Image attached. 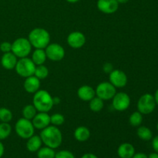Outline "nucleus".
<instances>
[{
	"instance_id": "f257e3e1",
	"label": "nucleus",
	"mask_w": 158,
	"mask_h": 158,
	"mask_svg": "<svg viewBox=\"0 0 158 158\" xmlns=\"http://www.w3.org/2000/svg\"><path fill=\"white\" fill-rule=\"evenodd\" d=\"M40 136L45 146L54 150L60 147L63 142V134L61 131L53 125H49L47 127L42 130Z\"/></svg>"
},
{
	"instance_id": "f03ea898",
	"label": "nucleus",
	"mask_w": 158,
	"mask_h": 158,
	"mask_svg": "<svg viewBox=\"0 0 158 158\" xmlns=\"http://www.w3.org/2000/svg\"><path fill=\"white\" fill-rule=\"evenodd\" d=\"M32 104L38 112L48 113L53 106L54 100L48 91L45 89H39L34 94Z\"/></svg>"
},
{
	"instance_id": "7ed1b4c3",
	"label": "nucleus",
	"mask_w": 158,
	"mask_h": 158,
	"mask_svg": "<svg viewBox=\"0 0 158 158\" xmlns=\"http://www.w3.org/2000/svg\"><path fill=\"white\" fill-rule=\"evenodd\" d=\"M28 40L32 47L35 49H45L50 43V35L43 28H35L29 32Z\"/></svg>"
},
{
	"instance_id": "20e7f679",
	"label": "nucleus",
	"mask_w": 158,
	"mask_h": 158,
	"mask_svg": "<svg viewBox=\"0 0 158 158\" xmlns=\"http://www.w3.org/2000/svg\"><path fill=\"white\" fill-rule=\"evenodd\" d=\"M32 47L28 39L18 38L12 43V52L17 58H24L30 54Z\"/></svg>"
},
{
	"instance_id": "39448f33",
	"label": "nucleus",
	"mask_w": 158,
	"mask_h": 158,
	"mask_svg": "<svg viewBox=\"0 0 158 158\" xmlns=\"http://www.w3.org/2000/svg\"><path fill=\"white\" fill-rule=\"evenodd\" d=\"M15 131L19 137L27 140L34 134L35 127L30 120L23 117L15 123Z\"/></svg>"
},
{
	"instance_id": "423d86ee",
	"label": "nucleus",
	"mask_w": 158,
	"mask_h": 158,
	"mask_svg": "<svg viewBox=\"0 0 158 158\" xmlns=\"http://www.w3.org/2000/svg\"><path fill=\"white\" fill-rule=\"evenodd\" d=\"M35 66H36L31 59L24 57V58H20L19 60H18L15 69L18 75L26 78V77L34 75Z\"/></svg>"
},
{
	"instance_id": "0eeeda50",
	"label": "nucleus",
	"mask_w": 158,
	"mask_h": 158,
	"mask_svg": "<svg viewBox=\"0 0 158 158\" xmlns=\"http://www.w3.org/2000/svg\"><path fill=\"white\" fill-rule=\"evenodd\" d=\"M156 102L152 94H145L140 97L137 102V110L142 114H150L154 110Z\"/></svg>"
},
{
	"instance_id": "6e6552de",
	"label": "nucleus",
	"mask_w": 158,
	"mask_h": 158,
	"mask_svg": "<svg viewBox=\"0 0 158 158\" xmlns=\"http://www.w3.org/2000/svg\"><path fill=\"white\" fill-rule=\"evenodd\" d=\"M96 96L104 100H112L117 94V88L110 82H102L97 85L95 89Z\"/></svg>"
},
{
	"instance_id": "1a4fd4ad",
	"label": "nucleus",
	"mask_w": 158,
	"mask_h": 158,
	"mask_svg": "<svg viewBox=\"0 0 158 158\" xmlns=\"http://www.w3.org/2000/svg\"><path fill=\"white\" fill-rule=\"evenodd\" d=\"M46 57L51 61L59 62L65 56V49L58 43H49L45 48Z\"/></svg>"
},
{
	"instance_id": "9d476101",
	"label": "nucleus",
	"mask_w": 158,
	"mask_h": 158,
	"mask_svg": "<svg viewBox=\"0 0 158 158\" xmlns=\"http://www.w3.org/2000/svg\"><path fill=\"white\" fill-rule=\"evenodd\" d=\"M112 104L116 110L125 111L131 105V97L126 93H117L112 99Z\"/></svg>"
},
{
	"instance_id": "9b49d317",
	"label": "nucleus",
	"mask_w": 158,
	"mask_h": 158,
	"mask_svg": "<svg viewBox=\"0 0 158 158\" xmlns=\"http://www.w3.org/2000/svg\"><path fill=\"white\" fill-rule=\"evenodd\" d=\"M110 83L116 88H123L127 84V76L120 69H113L109 75Z\"/></svg>"
},
{
	"instance_id": "f8f14e48",
	"label": "nucleus",
	"mask_w": 158,
	"mask_h": 158,
	"mask_svg": "<svg viewBox=\"0 0 158 158\" xmlns=\"http://www.w3.org/2000/svg\"><path fill=\"white\" fill-rule=\"evenodd\" d=\"M67 43L73 49H80L86 43V36L84 34L79 31L72 32L68 35Z\"/></svg>"
},
{
	"instance_id": "ddd939ff",
	"label": "nucleus",
	"mask_w": 158,
	"mask_h": 158,
	"mask_svg": "<svg viewBox=\"0 0 158 158\" xmlns=\"http://www.w3.org/2000/svg\"><path fill=\"white\" fill-rule=\"evenodd\" d=\"M97 6L103 13L113 14L118 9L119 3L117 0H98Z\"/></svg>"
},
{
	"instance_id": "4468645a",
	"label": "nucleus",
	"mask_w": 158,
	"mask_h": 158,
	"mask_svg": "<svg viewBox=\"0 0 158 158\" xmlns=\"http://www.w3.org/2000/svg\"><path fill=\"white\" fill-rule=\"evenodd\" d=\"M32 123L35 129L42 131L51 124L50 116L47 113L39 112L32 120Z\"/></svg>"
},
{
	"instance_id": "2eb2a0df",
	"label": "nucleus",
	"mask_w": 158,
	"mask_h": 158,
	"mask_svg": "<svg viewBox=\"0 0 158 158\" xmlns=\"http://www.w3.org/2000/svg\"><path fill=\"white\" fill-rule=\"evenodd\" d=\"M25 90L29 94H35L40 88V80L34 75L26 77L24 81Z\"/></svg>"
},
{
	"instance_id": "dca6fc26",
	"label": "nucleus",
	"mask_w": 158,
	"mask_h": 158,
	"mask_svg": "<svg viewBox=\"0 0 158 158\" xmlns=\"http://www.w3.org/2000/svg\"><path fill=\"white\" fill-rule=\"evenodd\" d=\"M77 96L83 101H90L94 97H96V91L89 85H83L77 90Z\"/></svg>"
},
{
	"instance_id": "f3484780",
	"label": "nucleus",
	"mask_w": 158,
	"mask_h": 158,
	"mask_svg": "<svg viewBox=\"0 0 158 158\" xmlns=\"http://www.w3.org/2000/svg\"><path fill=\"white\" fill-rule=\"evenodd\" d=\"M18 58L12 52H6L1 58V64L4 69L10 70L15 69Z\"/></svg>"
},
{
	"instance_id": "a211bd4d",
	"label": "nucleus",
	"mask_w": 158,
	"mask_h": 158,
	"mask_svg": "<svg viewBox=\"0 0 158 158\" xmlns=\"http://www.w3.org/2000/svg\"><path fill=\"white\" fill-rule=\"evenodd\" d=\"M117 154L120 158H131L135 154V148L130 143H123L118 147Z\"/></svg>"
},
{
	"instance_id": "6ab92c4d",
	"label": "nucleus",
	"mask_w": 158,
	"mask_h": 158,
	"mask_svg": "<svg viewBox=\"0 0 158 158\" xmlns=\"http://www.w3.org/2000/svg\"><path fill=\"white\" fill-rule=\"evenodd\" d=\"M42 144H43V141H42L40 136L34 135L33 134L32 137H30L29 139H27V142H26V149H27V151H29V152H37V151L42 148Z\"/></svg>"
},
{
	"instance_id": "aec40b11",
	"label": "nucleus",
	"mask_w": 158,
	"mask_h": 158,
	"mask_svg": "<svg viewBox=\"0 0 158 158\" xmlns=\"http://www.w3.org/2000/svg\"><path fill=\"white\" fill-rule=\"evenodd\" d=\"M90 131L84 126H80L76 128L74 131V137L79 142H85L90 137Z\"/></svg>"
},
{
	"instance_id": "412c9836",
	"label": "nucleus",
	"mask_w": 158,
	"mask_h": 158,
	"mask_svg": "<svg viewBox=\"0 0 158 158\" xmlns=\"http://www.w3.org/2000/svg\"><path fill=\"white\" fill-rule=\"evenodd\" d=\"M46 59L47 57H46L45 49H35L32 52L31 60L35 63V66H40V65L44 64Z\"/></svg>"
},
{
	"instance_id": "4be33fe9",
	"label": "nucleus",
	"mask_w": 158,
	"mask_h": 158,
	"mask_svg": "<svg viewBox=\"0 0 158 158\" xmlns=\"http://www.w3.org/2000/svg\"><path fill=\"white\" fill-rule=\"evenodd\" d=\"M137 134L139 138L144 141L151 140L153 137L152 131H151L150 128L145 126H139V127L137 128Z\"/></svg>"
},
{
	"instance_id": "5701e85b",
	"label": "nucleus",
	"mask_w": 158,
	"mask_h": 158,
	"mask_svg": "<svg viewBox=\"0 0 158 158\" xmlns=\"http://www.w3.org/2000/svg\"><path fill=\"white\" fill-rule=\"evenodd\" d=\"M89 109L91 110V111L93 112H100L103 110V106H104V103H103V100L102 99H100V97H97L92 99L90 101H89Z\"/></svg>"
},
{
	"instance_id": "b1692460",
	"label": "nucleus",
	"mask_w": 158,
	"mask_h": 158,
	"mask_svg": "<svg viewBox=\"0 0 158 158\" xmlns=\"http://www.w3.org/2000/svg\"><path fill=\"white\" fill-rule=\"evenodd\" d=\"M56 152L54 149L49 147H42L37 151V157L38 158H54Z\"/></svg>"
},
{
	"instance_id": "393cba45",
	"label": "nucleus",
	"mask_w": 158,
	"mask_h": 158,
	"mask_svg": "<svg viewBox=\"0 0 158 158\" xmlns=\"http://www.w3.org/2000/svg\"><path fill=\"white\" fill-rule=\"evenodd\" d=\"M22 113H23V116L24 118L32 120L34 117L36 115L37 110L35 109L33 104H29L23 107Z\"/></svg>"
},
{
	"instance_id": "a878e982",
	"label": "nucleus",
	"mask_w": 158,
	"mask_h": 158,
	"mask_svg": "<svg viewBox=\"0 0 158 158\" xmlns=\"http://www.w3.org/2000/svg\"><path fill=\"white\" fill-rule=\"evenodd\" d=\"M12 133V127L9 123H0V140H5L10 136Z\"/></svg>"
},
{
	"instance_id": "bb28decb",
	"label": "nucleus",
	"mask_w": 158,
	"mask_h": 158,
	"mask_svg": "<svg viewBox=\"0 0 158 158\" xmlns=\"http://www.w3.org/2000/svg\"><path fill=\"white\" fill-rule=\"evenodd\" d=\"M143 122V114L139 111L132 113L129 117V123L132 127H139Z\"/></svg>"
},
{
	"instance_id": "cd10ccee",
	"label": "nucleus",
	"mask_w": 158,
	"mask_h": 158,
	"mask_svg": "<svg viewBox=\"0 0 158 158\" xmlns=\"http://www.w3.org/2000/svg\"><path fill=\"white\" fill-rule=\"evenodd\" d=\"M49 75V69L44 65H40V66H35V72H34V76L37 78L41 80H44Z\"/></svg>"
},
{
	"instance_id": "c85d7f7f",
	"label": "nucleus",
	"mask_w": 158,
	"mask_h": 158,
	"mask_svg": "<svg viewBox=\"0 0 158 158\" xmlns=\"http://www.w3.org/2000/svg\"><path fill=\"white\" fill-rule=\"evenodd\" d=\"M12 120V113L6 107L0 108V121L9 123Z\"/></svg>"
},
{
	"instance_id": "c756f323",
	"label": "nucleus",
	"mask_w": 158,
	"mask_h": 158,
	"mask_svg": "<svg viewBox=\"0 0 158 158\" xmlns=\"http://www.w3.org/2000/svg\"><path fill=\"white\" fill-rule=\"evenodd\" d=\"M65 122V117L61 114H54L50 116V123L53 126L58 127L63 125Z\"/></svg>"
},
{
	"instance_id": "7c9ffc66",
	"label": "nucleus",
	"mask_w": 158,
	"mask_h": 158,
	"mask_svg": "<svg viewBox=\"0 0 158 158\" xmlns=\"http://www.w3.org/2000/svg\"><path fill=\"white\" fill-rule=\"evenodd\" d=\"M54 158H76L74 154L71 151L67 150H62V151L56 152Z\"/></svg>"
},
{
	"instance_id": "2f4dec72",
	"label": "nucleus",
	"mask_w": 158,
	"mask_h": 158,
	"mask_svg": "<svg viewBox=\"0 0 158 158\" xmlns=\"http://www.w3.org/2000/svg\"><path fill=\"white\" fill-rule=\"evenodd\" d=\"M0 50H1L3 53L12 52V43L7 41L2 42V43L0 44Z\"/></svg>"
},
{
	"instance_id": "473e14b6",
	"label": "nucleus",
	"mask_w": 158,
	"mask_h": 158,
	"mask_svg": "<svg viewBox=\"0 0 158 158\" xmlns=\"http://www.w3.org/2000/svg\"><path fill=\"white\" fill-rule=\"evenodd\" d=\"M152 147L156 153H158V136L154 137L152 140Z\"/></svg>"
},
{
	"instance_id": "72a5a7b5",
	"label": "nucleus",
	"mask_w": 158,
	"mask_h": 158,
	"mask_svg": "<svg viewBox=\"0 0 158 158\" xmlns=\"http://www.w3.org/2000/svg\"><path fill=\"white\" fill-rule=\"evenodd\" d=\"M131 158H148V157L147 154L143 153H137V154L135 153V154Z\"/></svg>"
},
{
	"instance_id": "f704fd0d",
	"label": "nucleus",
	"mask_w": 158,
	"mask_h": 158,
	"mask_svg": "<svg viewBox=\"0 0 158 158\" xmlns=\"http://www.w3.org/2000/svg\"><path fill=\"white\" fill-rule=\"evenodd\" d=\"M81 158H98L96 154H92V153H86L82 156Z\"/></svg>"
},
{
	"instance_id": "c9c22d12",
	"label": "nucleus",
	"mask_w": 158,
	"mask_h": 158,
	"mask_svg": "<svg viewBox=\"0 0 158 158\" xmlns=\"http://www.w3.org/2000/svg\"><path fill=\"white\" fill-rule=\"evenodd\" d=\"M111 64H110V63H106V64L104 65V66H103V70L105 71L106 73H110L111 71L113 70L112 69V66H110V67H109L110 66Z\"/></svg>"
},
{
	"instance_id": "e433bc0d",
	"label": "nucleus",
	"mask_w": 158,
	"mask_h": 158,
	"mask_svg": "<svg viewBox=\"0 0 158 158\" xmlns=\"http://www.w3.org/2000/svg\"><path fill=\"white\" fill-rule=\"evenodd\" d=\"M4 152H5L4 145H3V143H2L1 140H0V158L2 157L3 154H4Z\"/></svg>"
},
{
	"instance_id": "4c0bfd02",
	"label": "nucleus",
	"mask_w": 158,
	"mask_h": 158,
	"mask_svg": "<svg viewBox=\"0 0 158 158\" xmlns=\"http://www.w3.org/2000/svg\"><path fill=\"white\" fill-rule=\"evenodd\" d=\"M148 158H158V153H151L148 156Z\"/></svg>"
},
{
	"instance_id": "58836bf2",
	"label": "nucleus",
	"mask_w": 158,
	"mask_h": 158,
	"mask_svg": "<svg viewBox=\"0 0 158 158\" xmlns=\"http://www.w3.org/2000/svg\"><path fill=\"white\" fill-rule=\"evenodd\" d=\"M154 100H155L156 104L158 105V89L156 90L155 94H154Z\"/></svg>"
},
{
	"instance_id": "ea45409f",
	"label": "nucleus",
	"mask_w": 158,
	"mask_h": 158,
	"mask_svg": "<svg viewBox=\"0 0 158 158\" xmlns=\"http://www.w3.org/2000/svg\"><path fill=\"white\" fill-rule=\"evenodd\" d=\"M117 1L119 4H125V3L129 2V0H117Z\"/></svg>"
},
{
	"instance_id": "a19ab883",
	"label": "nucleus",
	"mask_w": 158,
	"mask_h": 158,
	"mask_svg": "<svg viewBox=\"0 0 158 158\" xmlns=\"http://www.w3.org/2000/svg\"><path fill=\"white\" fill-rule=\"evenodd\" d=\"M66 2H68L69 3H76L77 2L80 1V0H66Z\"/></svg>"
},
{
	"instance_id": "79ce46f5",
	"label": "nucleus",
	"mask_w": 158,
	"mask_h": 158,
	"mask_svg": "<svg viewBox=\"0 0 158 158\" xmlns=\"http://www.w3.org/2000/svg\"><path fill=\"white\" fill-rule=\"evenodd\" d=\"M157 131H158V122H157Z\"/></svg>"
}]
</instances>
